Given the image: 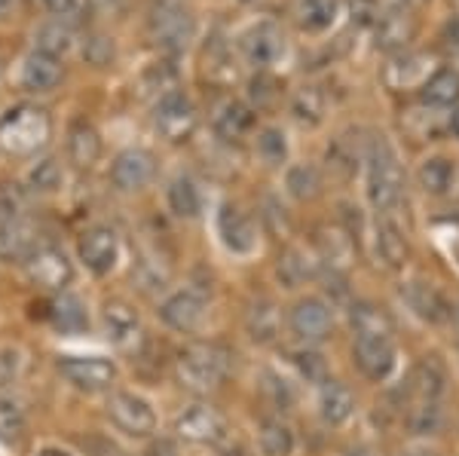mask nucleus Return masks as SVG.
<instances>
[{
  "mask_svg": "<svg viewBox=\"0 0 459 456\" xmlns=\"http://www.w3.org/2000/svg\"><path fill=\"white\" fill-rule=\"evenodd\" d=\"M58 83H62V65H58V58L34 49L25 58V65H22V86L28 92H53Z\"/></svg>",
  "mask_w": 459,
  "mask_h": 456,
  "instance_id": "obj_20",
  "label": "nucleus"
},
{
  "mask_svg": "<svg viewBox=\"0 0 459 456\" xmlns=\"http://www.w3.org/2000/svg\"><path fill=\"white\" fill-rule=\"evenodd\" d=\"M147 456H178V451H175L172 441H153Z\"/></svg>",
  "mask_w": 459,
  "mask_h": 456,
  "instance_id": "obj_57",
  "label": "nucleus"
},
{
  "mask_svg": "<svg viewBox=\"0 0 459 456\" xmlns=\"http://www.w3.org/2000/svg\"><path fill=\"white\" fill-rule=\"evenodd\" d=\"M331 306L318 297H303L291 310V331L303 343H322L331 334Z\"/></svg>",
  "mask_w": 459,
  "mask_h": 456,
  "instance_id": "obj_13",
  "label": "nucleus"
},
{
  "mask_svg": "<svg viewBox=\"0 0 459 456\" xmlns=\"http://www.w3.org/2000/svg\"><path fill=\"white\" fill-rule=\"evenodd\" d=\"M175 432L184 441H194V444H221L230 429L218 408H212V404H194V408H187L178 417Z\"/></svg>",
  "mask_w": 459,
  "mask_h": 456,
  "instance_id": "obj_7",
  "label": "nucleus"
},
{
  "mask_svg": "<svg viewBox=\"0 0 459 456\" xmlns=\"http://www.w3.org/2000/svg\"><path fill=\"white\" fill-rule=\"evenodd\" d=\"M374 37H377V49L383 53H404L407 47L417 37V16H413L407 6H392V10L383 13L374 25Z\"/></svg>",
  "mask_w": 459,
  "mask_h": 456,
  "instance_id": "obj_10",
  "label": "nucleus"
},
{
  "mask_svg": "<svg viewBox=\"0 0 459 456\" xmlns=\"http://www.w3.org/2000/svg\"><path fill=\"white\" fill-rule=\"evenodd\" d=\"M43 6L49 13H56V16H65V13H71L77 6V0H43Z\"/></svg>",
  "mask_w": 459,
  "mask_h": 456,
  "instance_id": "obj_56",
  "label": "nucleus"
},
{
  "mask_svg": "<svg viewBox=\"0 0 459 456\" xmlns=\"http://www.w3.org/2000/svg\"><path fill=\"white\" fill-rule=\"evenodd\" d=\"M325 108H328V99H325V92L318 86H303L291 99V114L307 126H318L325 120Z\"/></svg>",
  "mask_w": 459,
  "mask_h": 456,
  "instance_id": "obj_38",
  "label": "nucleus"
},
{
  "mask_svg": "<svg viewBox=\"0 0 459 456\" xmlns=\"http://www.w3.org/2000/svg\"><path fill=\"white\" fill-rule=\"evenodd\" d=\"M316 276V261L303 248H285L279 257V279H282L285 288H298L307 279Z\"/></svg>",
  "mask_w": 459,
  "mask_h": 456,
  "instance_id": "obj_35",
  "label": "nucleus"
},
{
  "mask_svg": "<svg viewBox=\"0 0 459 456\" xmlns=\"http://www.w3.org/2000/svg\"><path fill=\"white\" fill-rule=\"evenodd\" d=\"M417 178H420V187H423L426 194L444 196L456 181V166L450 163L447 157H432V159H426V163L420 166Z\"/></svg>",
  "mask_w": 459,
  "mask_h": 456,
  "instance_id": "obj_32",
  "label": "nucleus"
},
{
  "mask_svg": "<svg viewBox=\"0 0 459 456\" xmlns=\"http://www.w3.org/2000/svg\"><path fill=\"white\" fill-rule=\"evenodd\" d=\"M153 126L166 142H187L196 129V110L184 92H166L160 95L157 110H153Z\"/></svg>",
  "mask_w": 459,
  "mask_h": 456,
  "instance_id": "obj_5",
  "label": "nucleus"
},
{
  "mask_svg": "<svg viewBox=\"0 0 459 456\" xmlns=\"http://www.w3.org/2000/svg\"><path fill=\"white\" fill-rule=\"evenodd\" d=\"M355 456H361V453H355Z\"/></svg>",
  "mask_w": 459,
  "mask_h": 456,
  "instance_id": "obj_64",
  "label": "nucleus"
},
{
  "mask_svg": "<svg viewBox=\"0 0 459 456\" xmlns=\"http://www.w3.org/2000/svg\"><path fill=\"white\" fill-rule=\"evenodd\" d=\"M450 129H454V135L459 138V110H454V116H450Z\"/></svg>",
  "mask_w": 459,
  "mask_h": 456,
  "instance_id": "obj_60",
  "label": "nucleus"
},
{
  "mask_svg": "<svg viewBox=\"0 0 459 456\" xmlns=\"http://www.w3.org/2000/svg\"><path fill=\"white\" fill-rule=\"evenodd\" d=\"M203 65H205V73L214 83H233L236 80V68H233V56H230L227 43L221 37L205 47V56H203Z\"/></svg>",
  "mask_w": 459,
  "mask_h": 456,
  "instance_id": "obj_39",
  "label": "nucleus"
},
{
  "mask_svg": "<svg viewBox=\"0 0 459 456\" xmlns=\"http://www.w3.org/2000/svg\"><path fill=\"white\" fill-rule=\"evenodd\" d=\"M239 49L248 65H255V68L264 71L285 56V37L273 22H257V25H251L248 31H242Z\"/></svg>",
  "mask_w": 459,
  "mask_h": 456,
  "instance_id": "obj_9",
  "label": "nucleus"
},
{
  "mask_svg": "<svg viewBox=\"0 0 459 456\" xmlns=\"http://www.w3.org/2000/svg\"><path fill=\"white\" fill-rule=\"evenodd\" d=\"M153 157L142 147H132V151H123L120 157L110 166V181H114L117 190L123 194H135V190H144L153 178Z\"/></svg>",
  "mask_w": 459,
  "mask_h": 456,
  "instance_id": "obj_12",
  "label": "nucleus"
},
{
  "mask_svg": "<svg viewBox=\"0 0 459 456\" xmlns=\"http://www.w3.org/2000/svg\"><path fill=\"white\" fill-rule=\"evenodd\" d=\"M350 319H352L355 334L392 337V331H395V325H392V319H389V313L380 310V306H374V304H355Z\"/></svg>",
  "mask_w": 459,
  "mask_h": 456,
  "instance_id": "obj_37",
  "label": "nucleus"
},
{
  "mask_svg": "<svg viewBox=\"0 0 459 456\" xmlns=\"http://www.w3.org/2000/svg\"><path fill=\"white\" fill-rule=\"evenodd\" d=\"M28 184H31L37 194H56V190H62L65 172H62V166H58V159L53 157L40 159V163L28 172Z\"/></svg>",
  "mask_w": 459,
  "mask_h": 456,
  "instance_id": "obj_43",
  "label": "nucleus"
},
{
  "mask_svg": "<svg viewBox=\"0 0 459 456\" xmlns=\"http://www.w3.org/2000/svg\"><path fill=\"white\" fill-rule=\"evenodd\" d=\"M318 410H322V420L328 426H340L352 417L355 410V395L350 386L337 383V380H328L318 392Z\"/></svg>",
  "mask_w": 459,
  "mask_h": 456,
  "instance_id": "obj_23",
  "label": "nucleus"
},
{
  "mask_svg": "<svg viewBox=\"0 0 459 456\" xmlns=\"http://www.w3.org/2000/svg\"><path fill=\"white\" fill-rule=\"evenodd\" d=\"M37 456H71L68 451H58V447H47V451H40Z\"/></svg>",
  "mask_w": 459,
  "mask_h": 456,
  "instance_id": "obj_59",
  "label": "nucleus"
},
{
  "mask_svg": "<svg viewBox=\"0 0 459 456\" xmlns=\"http://www.w3.org/2000/svg\"><path fill=\"white\" fill-rule=\"evenodd\" d=\"M404 194V172L386 138H374L368 144V200L380 215H389Z\"/></svg>",
  "mask_w": 459,
  "mask_h": 456,
  "instance_id": "obj_1",
  "label": "nucleus"
},
{
  "mask_svg": "<svg viewBox=\"0 0 459 456\" xmlns=\"http://www.w3.org/2000/svg\"><path fill=\"white\" fill-rule=\"evenodd\" d=\"M288 190L300 202L316 200L322 194V175H318L316 166H291L288 168Z\"/></svg>",
  "mask_w": 459,
  "mask_h": 456,
  "instance_id": "obj_41",
  "label": "nucleus"
},
{
  "mask_svg": "<svg viewBox=\"0 0 459 456\" xmlns=\"http://www.w3.org/2000/svg\"><path fill=\"white\" fill-rule=\"evenodd\" d=\"M251 126H255V110L242 105V101H227L214 116V132L224 142H239V138L248 135Z\"/></svg>",
  "mask_w": 459,
  "mask_h": 456,
  "instance_id": "obj_25",
  "label": "nucleus"
},
{
  "mask_svg": "<svg viewBox=\"0 0 459 456\" xmlns=\"http://www.w3.org/2000/svg\"><path fill=\"white\" fill-rule=\"evenodd\" d=\"M34 47L37 53H47V56H65L74 47V28L65 25V22H47L34 31Z\"/></svg>",
  "mask_w": 459,
  "mask_h": 456,
  "instance_id": "obj_36",
  "label": "nucleus"
},
{
  "mask_svg": "<svg viewBox=\"0 0 459 456\" xmlns=\"http://www.w3.org/2000/svg\"><path fill=\"white\" fill-rule=\"evenodd\" d=\"M374 242H377V254H380V261L386 263V267H392V270L404 267V261H407V237H404L402 227H398L389 215L377 218Z\"/></svg>",
  "mask_w": 459,
  "mask_h": 456,
  "instance_id": "obj_21",
  "label": "nucleus"
},
{
  "mask_svg": "<svg viewBox=\"0 0 459 456\" xmlns=\"http://www.w3.org/2000/svg\"><path fill=\"white\" fill-rule=\"evenodd\" d=\"M328 166L334 168L340 178H352L355 168H359V144L352 142V135H340L328 147Z\"/></svg>",
  "mask_w": 459,
  "mask_h": 456,
  "instance_id": "obj_42",
  "label": "nucleus"
},
{
  "mask_svg": "<svg viewBox=\"0 0 459 456\" xmlns=\"http://www.w3.org/2000/svg\"><path fill=\"white\" fill-rule=\"evenodd\" d=\"M16 374H19V352L4 347V349H0V386L13 383V380H16Z\"/></svg>",
  "mask_w": 459,
  "mask_h": 456,
  "instance_id": "obj_53",
  "label": "nucleus"
},
{
  "mask_svg": "<svg viewBox=\"0 0 459 456\" xmlns=\"http://www.w3.org/2000/svg\"><path fill=\"white\" fill-rule=\"evenodd\" d=\"M257 153L266 166H282L288 159V142H285V132L270 126L257 135Z\"/></svg>",
  "mask_w": 459,
  "mask_h": 456,
  "instance_id": "obj_46",
  "label": "nucleus"
},
{
  "mask_svg": "<svg viewBox=\"0 0 459 456\" xmlns=\"http://www.w3.org/2000/svg\"><path fill=\"white\" fill-rule=\"evenodd\" d=\"M402 297L407 300V306H411V310L417 313L420 319H426V322H444L450 315L447 300H444L441 291L435 288V285H429V282L404 285Z\"/></svg>",
  "mask_w": 459,
  "mask_h": 456,
  "instance_id": "obj_22",
  "label": "nucleus"
},
{
  "mask_svg": "<svg viewBox=\"0 0 459 456\" xmlns=\"http://www.w3.org/2000/svg\"><path fill=\"white\" fill-rule=\"evenodd\" d=\"M441 49L450 58H459V19H450L441 31Z\"/></svg>",
  "mask_w": 459,
  "mask_h": 456,
  "instance_id": "obj_55",
  "label": "nucleus"
},
{
  "mask_svg": "<svg viewBox=\"0 0 459 456\" xmlns=\"http://www.w3.org/2000/svg\"><path fill=\"white\" fill-rule=\"evenodd\" d=\"M37 252L34 227L25 220H13V224L0 227V257L6 261H28Z\"/></svg>",
  "mask_w": 459,
  "mask_h": 456,
  "instance_id": "obj_26",
  "label": "nucleus"
},
{
  "mask_svg": "<svg viewBox=\"0 0 459 456\" xmlns=\"http://www.w3.org/2000/svg\"><path fill=\"white\" fill-rule=\"evenodd\" d=\"M89 4H92L95 10H110V6H114L117 0H89Z\"/></svg>",
  "mask_w": 459,
  "mask_h": 456,
  "instance_id": "obj_58",
  "label": "nucleus"
},
{
  "mask_svg": "<svg viewBox=\"0 0 459 456\" xmlns=\"http://www.w3.org/2000/svg\"><path fill=\"white\" fill-rule=\"evenodd\" d=\"M411 392L417 395V401H438L444 392V367L438 358H426L417 365V371L411 374Z\"/></svg>",
  "mask_w": 459,
  "mask_h": 456,
  "instance_id": "obj_31",
  "label": "nucleus"
},
{
  "mask_svg": "<svg viewBox=\"0 0 459 456\" xmlns=\"http://www.w3.org/2000/svg\"><path fill=\"white\" fill-rule=\"evenodd\" d=\"M25 429V410L16 399L0 395V441H13Z\"/></svg>",
  "mask_w": 459,
  "mask_h": 456,
  "instance_id": "obj_47",
  "label": "nucleus"
},
{
  "mask_svg": "<svg viewBox=\"0 0 459 456\" xmlns=\"http://www.w3.org/2000/svg\"><path fill=\"white\" fill-rule=\"evenodd\" d=\"M426 73H429V65H426V56L420 53H398L389 58V65L383 68V80H386L389 90H411V86H426Z\"/></svg>",
  "mask_w": 459,
  "mask_h": 456,
  "instance_id": "obj_19",
  "label": "nucleus"
},
{
  "mask_svg": "<svg viewBox=\"0 0 459 456\" xmlns=\"http://www.w3.org/2000/svg\"><path fill=\"white\" fill-rule=\"evenodd\" d=\"M108 417H110V423H114L117 429L126 432V435H132V438H147L153 429H157V417H153V408L144 399L132 395V392L110 395Z\"/></svg>",
  "mask_w": 459,
  "mask_h": 456,
  "instance_id": "obj_6",
  "label": "nucleus"
},
{
  "mask_svg": "<svg viewBox=\"0 0 459 456\" xmlns=\"http://www.w3.org/2000/svg\"><path fill=\"white\" fill-rule=\"evenodd\" d=\"M423 99H426V105H435V108L456 105L459 101V71L456 68L435 71L423 86Z\"/></svg>",
  "mask_w": 459,
  "mask_h": 456,
  "instance_id": "obj_33",
  "label": "nucleus"
},
{
  "mask_svg": "<svg viewBox=\"0 0 459 456\" xmlns=\"http://www.w3.org/2000/svg\"><path fill=\"white\" fill-rule=\"evenodd\" d=\"M205 306L209 304H205L203 294L194 291V288H184V291L172 294V297L160 306V315L169 328L184 331V334H187V331H196L199 325H203Z\"/></svg>",
  "mask_w": 459,
  "mask_h": 456,
  "instance_id": "obj_15",
  "label": "nucleus"
},
{
  "mask_svg": "<svg viewBox=\"0 0 459 456\" xmlns=\"http://www.w3.org/2000/svg\"><path fill=\"white\" fill-rule=\"evenodd\" d=\"M101 319H105L108 340L114 343L117 349L138 347V340H142V322H138V313L132 310L126 300H108Z\"/></svg>",
  "mask_w": 459,
  "mask_h": 456,
  "instance_id": "obj_16",
  "label": "nucleus"
},
{
  "mask_svg": "<svg viewBox=\"0 0 459 456\" xmlns=\"http://www.w3.org/2000/svg\"><path fill=\"white\" fill-rule=\"evenodd\" d=\"M10 6H13V0H0V19H4L6 13H10Z\"/></svg>",
  "mask_w": 459,
  "mask_h": 456,
  "instance_id": "obj_61",
  "label": "nucleus"
},
{
  "mask_svg": "<svg viewBox=\"0 0 459 456\" xmlns=\"http://www.w3.org/2000/svg\"><path fill=\"white\" fill-rule=\"evenodd\" d=\"M444 423L441 404L438 401H417V408L411 410V429L420 435H435Z\"/></svg>",
  "mask_w": 459,
  "mask_h": 456,
  "instance_id": "obj_48",
  "label": "nucleus"
},
{
  "mask_svg": "<svg viewBox=\"0 0 459 456\" xmlns=\"http://www.w3.org/2000/svg\"><path fill=\"white\" fill-rule=\"evenodd\" d=\"M83 58L89 65H95V68H101V65H108L110 58H114V43H110L108 37H101V34L89 37L86 47H83Z\"/></svg>",
  "mask_w": 459,
  "mask_h": 456,
  "instance_id": "obj_51",
  "label": "nucleus"
},
{
  "mask_svg": "<svg viewBox=\"0 0 459 456\" xmlns=\"http://www.w3.org/2000/svg\"><path fill=\"white\" fill-rule=\"evenodd\" d=\"M172 80H175V71L166 68V65H153V68L144 73V86H151V90H166ZM166 92H172V90H166Z\"/></svg>",
  "mask_w": 459,
  "mask_h": 456,
  "instance_id": "obj_54",
  "label": "nucleus"
},
{
  "mask_svg": "<svg viewBox=\"0 0 459 456\" xmlns=\"http://www.w3.org/2000/svg\"><path fill=\"white\" fill-rule=\"evenodd\" d=\"M230 371V356L214 343H194L178 356V380L190 392H212L224 383Z\"/></svg>",
  "mask_w": 459,
  "mask_h": 456,
  "instance_id": "obj_3",
  "label": "nucleus"
},
{
  "mask_svg": "<svg viewBox=\"0 0 459 456\" xmlns=\"http://www.w3.org/2000/svg\"><path fill=\"white\" fill-rule=\"evenodd\" d=\"M454 254H456V261H459V239L454 242Z\"/></svg>",
  "mask_w": 459,
  "mask_h": 456,
  "instance_id": "obj_62",
  "label": "nucleus"
},
{
  "mask_svg": "<svg viewBox=\"0 0 459 456\" xmlns=\"http://www.w3.org/2000/svg\"><path fill=\"white\" fill-rule=\"evenodd\" d=\"M350 16L355 25H377V19H380V6H377V0H350Z\"/></svg>",
  "mask_w": 459,
  "mask_h": 456,
  "instance_id": "obj_52",
  "label": "nucleus"
},
{
  "mask_svg": "<svg viewBox=\"0 0 459 456\" xmlns=\"http://www.w3.org/2000/svg\"><path fill=\"white\" fill-rule=\"evenodd\" d=\"M68 157L77 168L95 166V159L101 157V138L89 123H74L68 132Z\"/></svg>",
  "mask_w": 459,
  "mask_h": 456,
  "instance_id": "obj_27",
  "label": "nucleus"
},
{
  "mask_svg": "<svg viewBox=\"0 0 459 456\" xmlns=\"http://www.w3.org/2000/svg\"><path fill=\"white\" fill-rule=\"evenodd\" d=\"M355 365L371 380H386L395 371V343L392 337L355 334Z\"/></svg>",
  "mask_w": 459,
  "mask_h": 456,
  "instance_id": "obj_11",
  "label": "nucleus"
},
{
  "mask_svg": "<svg viewBox=\"0 0 459 456\" xmlns=\"http://www.w3.org/2000/svg\"><path fill=\"white\" fill-rule=\"evenodd\" d=\"M151 34L162 49H184L196 34V19L178 0H160L151 10Z\"/></svg>",
  "mask_w": 459,
  "mask_h": 456,
  "instance_id": "obj_4",
  "label": "nucleus"
},
{
  "mask_svg": "<svg viewBox=\"0 0 459 456\" xmlns=\"http://www.w3.org/2000/svg\"><path fill=\"white\" fill-rule=\"evenodd\" d=\"M248 99L257 110H270L276 108V101L282 99V83L276 77H270L266 71H261L257 77H251L248 83Z\"/></svg>",
  "mask_w": 459,
  "mask_h": 456,
  "instance_id": "obj_44",
  "label": "nucleus"
},
{
  "mask_svg": "<svg viewBox=\"0 0 459 456\" xmlns=\"http://www.w3.org/2000/svg\"><path fill=\"white\" fill-rule=\"evenodd\" d=\"M169 209H172L178 218H196L199 211H203V196H199V187L194 178L178 175V178L169 184Z\"/></svg>",
  "mask_w": 459,
  "mask_h": 456,
  "instance_id": "obj_34",
  "label": "nucleus"
},
{
  "mask_svg": "<svg viewBox=\"0 0 459 456\" xmlns=\"http://www.w3.org/2000/svg\"><path fill=\"white\" fill-rule=\"evenodd\" d=\"M117 254H120V242H117V233L108 230V227H92L80 239V257L99 276H105L117 267Z\"/></svg>",
  "mask_w": 459,
  "mask_h": 456,
  "instance_id": "obj_17",
  "label": "nucleus"
},
{
  "mask_svg": "<svg viewBox=\"0 0 459 456\" xmlns=\"http://www.w3.org/2000/svg\"><path fill=\"white\" fill-rule=\"evenodd\" d=\"M49 114L40 108L22 105L13 108L6 116H0V147L6 153H16V157H28V153L40 151L49 142Z\"/></svg>",
  "mask_w": 459,
  "mask_h": 456,
  "instance_id": "obj_2",
  "label": "nucleus"
},
{
  "mask_svg": "<svg viewBox=\"0 0 459 456\" xmlns=\"http://www.w3.org/2000/svg\"><path fill=\"white\" fill-rule=\"evenodd\" d=\"M257 441H261L264 456H291L294 451V432L282 420H264Z\"/></svg>",
  "mask_w": 459,
  "mask_h": 456,
  "instance_id": "obj_40",
  "label": "nucleus"
},
{
  "mask_svg": "<svg viewBox=\"0 0 459 456\" xmlns=\"http://www.w3.org/2000/svg\"><path fill=\"white\" fill-rule=\"evenodd\" d=\"M22 194L13 184H0V227L4 224H13V220H22Z\"/></svg>",
  "mask_w": 459,
  "mask_h": 456,
  "instance_id": "obj_50",
  "label": "nucleus"
},
{
  "mask_svg": "<svg viewBox=\"0 0 459 456\" xmlns=\"http://www.w3.org/2000/svg\"><path fill=\"white\" fill-rule=\"evenodd\" d=\"M404 4H413V0H404Z\"/></svg>",
  "mask_w": 459,
  "mask_h": 456,
  "instance_id": "obj_63",
  "label": "nucleus"
},
{
  "mask_svg": "<svg viewBox=\"0 0 459 456\" xmlns=\"http://www.w3.org/2000/svg\"><path fill=\"white\" fill-rule=\"evenodd\" d=\"M25 270H28V276H31V282L43 285V288H53V291H62L74 279L71 261L65 257V252H58V248H37L25 261Z\"/></svg>",
  "mask_w": 459,
  "mask_h": 456,
  "instance_id": "obj_14",
  "label": "nucleus"
},
{
  "mask_svg": "<svg viewBox=\"0 0 459 456\" xmlns=\"http://www.w3.org/2000/svg\"><path fill=\"white\" fill-rule=\"evenodd\" d=\"M218 230H221L224 245L233 254L255 252V242H257L255 220H251L242 209H236V205H224V209H221V215H218Z\"/></svg>",
  "mask_w": 459,
  "mask_h": 456,
  "instance_id": "obj_18",
  "label": "nucleus"
},
{
  "mask_svg": "<svg viewBox=\"0 0 459 456\" xmlns=\"http://www.w3.org/2000/svg\"><path fill=\"white\" fill-rule=\"evenodd\" d=\"M291 365L298 367V374L307 383H328V365H325V358L318 356V352H313V349H298V352H291Z\"/></svg>",
  "mask_w": 459,
  "mask_h": 456,
  "instance_id": "obj_45",
  "label": "nucleus"
},
{
  "mask_svg": "<svg viewBox=\"0 0 459 456\" xmlns=\"http://www.w3.org/2000/svg\"><path fill=\"white\" fill-rule=\"evenodd\" d=\"M246 325H248V334H251V340H255V343L276 340L279 325H282L279 306L273 304V300H257V304H251V310L246 315Z\"/></svg>",
  "mask_w": 459,
  "mask_h": 456,
  "instance_id": "obj_28",
  "label": "nucleus"
},
{
  "mask_svg": "<svg viewBox=\"0 0 459 456\" xmlns=\"http://www.w3.org/2000/svg\"><path fill=\"white\" fill-rule=\"evenodd\" d=\"M49 322L58 334H80L89 328V313L83 306V300L74 297V294H58L49 304Z\"/></svg>",
  "mask_w": 459,
  "mask_h": 456,
  "instance_id": "obj_24",
  "label": "nucleus"
},
{
  "mask_svg": "<svg viewBox=\"0 0 459 456\" xmlns=\"http://www.w3.org/2000/svg\"><path fill=\"white\" fill-rule=\"evenodd\" d=\"M264 392H266V399L273 401V408H279V410H288L294 401H298L291 383L282 377H276V374H270V371L264 374Z\"/></svg>",
  "mask_w": 459,
  "mask_h": 456,
  "instance_id": "obj_49",
  "label": "nucleus"
},
{
  "mask_svg": "<svg viewBox=\"0 0 459 456\" xmlns=\"http://www.w3.org/2000/svg\"><path fill=\"white\" fill-rule=\"evenodd\" d=\"M337 13H340V0H300L298 25L309 34H322L337 22Z\"/></svg>",
  "mask_w": 459,
  "mask_h": 456,
  "instance_id": "obj_30",
  "label": "nucleus"
},
{
  "mask_svg": "<svg viewBox=\"0 0 459 456\" xmlns=\"http://www.w3.org/2000/svg\"><path fill=\"white\" fill-rule=\"evenodd\" d=\"M316 248L318 257L331 267H343L352 257V237L343 233L340 227H318L316 230Z\"/></svg>",
  "mask_w": 459,
  "mask_h": 456,
  "instance_id": "obj_29",
  "label": "nucleus"
},
{
  "mask_svg": "<svg viewBox=\"0 0 459 456\" xmlns=\"http://www.w3.org/2000/svg\"><path fill=\"white\" fill-rule=\"evenodd\" d=\"M58 374H62L71 386L86 389V392H101V389H108L114 383L117 367L114 362L99 358V356H89V358L65 356V358H58Z\"/></svg>",
  "mask_w": 459,
  "mask_h": 456,
  "instance_id": "obj_8",
  "label": "nucleus"
}]
</instances>
